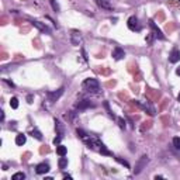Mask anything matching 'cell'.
Here are the masks:
<instances>
[{
	"label": "cell",
	"instance_id": "44dd1931",
	"mask_svg": "<svg viewBox=\"0 0 180 180\" xmlns=\"http://www.w3.org/2000/svg\"><path fill=\"white\" fill-rule=\"evenodd\" d=\"M10 107H12V108H17V107H18V99H17V97H12Z\"/></svg>",
	"mask_w": 180,
	"mask_h": 180
},
{
	"label": "cell",
	"instance_id": "30bf717a",
	"mask_svg": "<svg viewBox=\"0 0 180 180\" xmlns=\"http://www.w3.org/2000/svg\"><path fill=\"white\" fill-rule=\"evenodd\" d=\"M96 4L100 9H104V10H113V6H111L110 0H96Z\"/></svg>",
	"mask_w": 180,
	"mask_h": 180
},
{
	"label": "cell",
	"instance_id": "484cf974",
	"mask_svg": "<svg viewBox=\"0 0 180 180\" xmlns=\"http://www.w3.org/2000/svg\"><path fill=\"white\" fill-rule=\"evenodd\" d=\"M117 121H118V125H120V128H125V121L122 120V118H117Z\"/></svg>",
	"mask_w": 180,
	"mask_h": 180
},
{
	"label": "cell",
	"instance_id": "4fadbf2b",
	"mask_svg": "<svg viewBox=\"0 0 180 180\" xmlns=\"http://www.w3.org/2000/svg\"><path fill=\"white\" fill-rule=\"evenodd\" d=\"M134 104H137L138 107H141L142 110H148L151 116H154V114H155V110H154V107H151V106H149V104H148V103H146V104H141V103H139V102H135V100H134Z\"/></svg>",
	"mask_w": 180,
	"mask_h": 180
},
{
	"label": "cell",
	"instance_id": "3957f363",
	"mask_svg": "<svg viewBox=\"0 0 180 180\" xmlns=\"http://www.w3.org/2000/svg\"><path fill=\"white\" fill-rule=\"evenodd\" d=\"M149 162V158L146 156V155H143V156H141V159L137 162V165H135V169H134V173L135 175H139L142 170H143V167L146 166V163Z\"/></svg>",
	"mask_w": 180,
	"mask_h": 180
},
{
	"label": "cell",
	"instance_id": "277c9868",
	"mask_svg": "<svg viewBox=\"0 0 180 180\" xmlns=\"http://www.w3.org/2000/svg\"><path fill=\"white\" fill-rule=\"evenodd\" d=\"M64 87H61V89L55 90V91H48L47 93V97H48V102H51V103H53V102H56L62 94H64Z\"/></svg>",
	"mask_w": 180,
	"mask_h": 180
},
{
	"label": "cell",
	"instance_id": "4dcf8cb0",
	"mask_svg": "<svg viewBox=\"0 0 180 180\" xmlns=\"http://www.w3.org/2000/svg\"><path fill=\"white\" fill-rule=\"evenodd\" d=\"M0 118H1V121H4V111H1V116H0Z\"/></svg>",
	"mask_w": 180,
	"mask_h": 180
},
{
	"label": "cell",
	"instance_id": "836d02e7",
	"mask_svg": "<svg viewBox=\"0 0 180 180\" xmlns=\"http://www.w3.org/2000/svg\"><path fill=\"white\" fill-rule=\"evenodd\" d=\"M179 1H180V0H179Z\"/></svg>",
	"mask_w": 180,
	"mask_h": 180
},
{
	"label": "cell",
	"instance_id": "7402d4cb",
	"mask_svg": "<svg viewBox=\"0 0 180 180\" xmlns=\"http://www.w3.org/2000/svg\"><path fill=\"white\" fill-rule=\"evenodd\" d=\"M173 146L180 151V137H175L173 138Z\"/></svg>",
	"mask_w": 180,
	"mask_h": 180
},
{
	"label": "cell",
	"instance_id": "7a4b0ae2",
	"mask_svg": "<svg viewBox=\"0 0 180 180\" xmlns=\"http://www.w3.org/2000/svg\"><path fill=\"white\" fill-rule=\"evenodd\" d=\"M82 89L87 93H97L100 90V85H99V80L97 79H93V77H89L83 82L82 85Z\"/></svg>",
	"mask_w": 180,
	"mask_h": 180
},
{
	"label": "cell",
	"instance_id": "8fae6325",
	"mask_svg": "<svg viewBox=\"0 0 180 180\" xmlns=\"http://www.w3.org/2000/svg\"><path fill=\"white\" fill-rule=\"evenodd\" d=\"M113 58L116 59V61H120V59H122L124 56H125V52H124V49L122 48H120V47H117V48H114V51H113Z\"/></svg>",
	"mask_w": 180,
	"mask_h": 180
},
{
	"label": "cell",
	"instance_id": "5b68a950",
	"mask_svg": "<svg viewBox=\"0 0 180 180\" xmlns=\"http://www.w3.org/2000/svg\"><path fill=\"white\" fill-rule=\"evenodd\" d=\"M127 24H128V28L131 31H141V26H139V23H138V18L134 17V16L128 18Z\"/></svg>",
	"mask_w": 180,
	"mask_h": 180
},
{
	"label": "cell",
	"instance_id": "e0dca14e",
	"mask_svg": "<svg viewBox=\"0 0 180 180\" xmlns=\"http://www.w3.org/2000/svg\"><path fill=\"white\" fill-rule=\"evenodd\" d=\"M80 42H82V38H80V35L77 34L76 31H73V32H72V44H73V45H79Z\"/></svg>",
	"mask_w": 180,
	"mask_h": 180
},
{
	"label": "cell",
	"instance_id": "d6986e66",
	"mask_svg": "<svg viewBox=\"0 0 180 180\" xmlns=\"http://www.w3.org/2000/svg\"><path fill=\"white\" fill-rule=\"evenodd\" d=\"M58 166H59V169H65V167L68 166V158L61 156V159H59V162H58Z\"/></svg>",
	"mask_w": 180,
	"mask_h": 180
},
{
	"label": "cell",
	"instance_id": "ba28073f",
	"mask_svg": "<svg viewBox=\"0 0 180 180\" xmlns=\"http://www.w3.org/2000/svg\"><path fill=\"white\" fill-rule=\"evenodd\" d=\"M31 23H32V26L34 27H37L39 31L47 32V34H51V30H49V27L47 26V24H42V23H39V21H37V20H32Z\"/></svg>",
	"mask_w": 180,
	"mask_h": 180
},
{
	"label": "cell",
	"instance_id": "cb8c5ba5",
	"mask_svg": "<svg viewBox=\"0 0 180 180\" xmlns=\"http://www.w3.org/2000/svg\"><path fill=\"white\" fill-rule=\"evenodd\" d=\"M154 32H152V34H149V35H148V37H146V42H148V44H149V45H152V44H154Z\"/></svg>",
	"mask_w": 180,
	"mask_h": 180
},
{
	"label": "cell",
	"instance_id": "83f0119b",
	"mask_svg": "<svg viewBox=\"0 0 180 180\" xmlns=\"http://www.w3.org/2000/svg\"><path fill=\"white\" fill-rule=\"evenodd\" d=\"M61 139H62V137H59V135H58V137L53 139V143H55V145H59V143H61Z\"/></svg>",
	"mask_w": 180,
	"mask_h": 180
},
{
	"label": "cell",
	"instance_id": "1f68e13d",
	"mask_svg": "<svg viewBox=\"0 0 180 180\" xmlns=\"http://www.w3.org/2000/svg\"><path fill=\"white\" fill-rule=\"evenodd\" d=\"M176 75H179V76H180V66L176 69Z\"/></svg>",
	"mask_w": 180,
	"mask_h": 180
},
{
	"label": "cell",
	"instance_id": "9a60e30c",
	"mask_svg": "<svg viewBox=\"0 0 180 180\" xmlns=\"http://www.w3.org/2000/svg\"><path fill=\"white\" fill-rule=\"evenodd\" d=\"M26 141H27V137L24 134H18V135L16 137V143H17L18 146H23V145L26 143Z\"/></svg>",
	"mask_w": 180,
	"mask_h": 180
},
{
	"label": "cell",
	"instance_id": "2e32d148",
	"mask_svg": "<svg viewBox=\"0 0 180 180\" xmlns=\"http://www.w3.org/2000/svg\"><path fill=\"white\" fill-rule=\"evenodd\" d=\"M66 152H68V148L65 145H56V154L59 156H65Z\"/></svg>",
	"mask_w": 180,
	"mask_h": 180
},
{
	"label": "cell",
	"instance_id": "9c48e42d",
	"mask_svg": "<svg viewBox=\"0 0 180 180\" xmlns=\"http://www.w3.org/2000/svg\"><path fill=\"white\" fill-rule=\"evenodd\" d=\"M35 172H37V175H45V173L49 172V165L48 163H39L35 166Z\"/></svg>",
	"mask_w": 180,
	"mask_h": 180
},
{
	"label": "cell",
	"instance_id": "f1b7e54d",
	"mask_svg": "<svg viewBox=\"0 0 180 180\" xmlns=\"http://www.w3.org/2000/svg\"><path fill=\"white\" fill-rule=\"evenodd\" d=\"M27 100H28V103H32V96H28Z\"/></svg>",
	"mask_w": 180,
	"mask_h": 180
},
{
	"label": "cell",
	"instance_id": "5bb4252c",
	"mask_svg": "<svg viewBox=\"0 0 180 180\" xmlns=\"http://www.w3.org/2000/svg\"><path fill=\"white\" fill-rule=\"evenodd\" d=\"M55 128H56V131H58V135L64 138V135H65V128H64V125L61 124V121L55 120Z\"/></svg>",
	"mask_w": 180,
	"mask_h": 180
},
{
	"label": "cell",
	"instance_id": "ffe728a7",
	"mask_svg": "<svg viewBox=\"0 0 180 180\" xmlns=\"http://www.w3.org/2000/svg\"><path fill=\"white\" fill-rule=\"evenodd\" d=\"M31 135H32L35 139H38V141H41V139H42V134L39 132L38 129H32V131H31Z\"/></svg>",
	"mask_w": 180,
	"mask_h": 180
},
{
	"label": "cell",
	"instance_id": "d4e9b609",
	"mask_svg": "<svg viewBox=\"0 0 180 180\" xmlns=\"http://www.w3.org/2000/svg\"><path fill=\"white\" fill-rule=\"evenodd\" d=\"M114 159H116L117 162H120V163H121V165H124V166H125V167H129L128 162H125V160H124V159H121V158H114Z\"/></svg>",
	"mask_w": 180,
	"mask_h": 180
},
{
	"label": "cell",
	"instance_id": "6da1fadb",
	"mask_svg": "<svg viewBox=\"0 0 180 180\" xmlns=\"http://www.w3.org/2000/svg\"><path fill=\"white\" fill-rule=\"evenodd\" d=\"M82 139H83V142H85L89 148H91V149H94V151H97V152H100V154H103V155H111V152L106 148V145H104L97 137L86 134Z\"/></svg>",
	"mask_w": 180,
	"mask_h": 180
},
{
	"label": "cell",
	"instance_id": "8992f818",
	"mask_svg": "<svg viewBox=\"0 0 180 180\" xmlns=\"http://www.w3.org/2000/svg\"><path fill=\"white\" fill-rule=\"evenodd\" d=\"M149 27L152 28V31H154V35H155V38H158V39H165V35L162 34V31H160V28L156 26L154 23V20H149Z\"/></svg>",
	"mask_w": 180,
	"mask_h": 180
},
{
	"label": "cell",
	"instance_id": "f546056e",
	"mask_svg": "<svg viewBox=\"0 0 180 180\" xmlns=\"http://www.w3.org/2000/svg\"><path fill=\"white\" fill-rule=\"evenodd\" d=\"M64 179H68V180H70V179H72V176H69V175H64Z\"/></svg>",
	"mask_w": 180,
	"mask_h": 180
},
{
	"label": "cell",
	"instance_id": "ac0fdd59",
	"mask_svg": "<svg viewBox=\"0 0 180 180\" xmlns=\"http://www.w3.org/2000/svg\"><path fill=\"white\" fill-rule=\"evenodd\" d=\"M24 179H26V173H23V172H17L12 176V180H24Z\"/></svg>",
	"mask_w": 180,
	"mask_h": 180
},
{
	"label": "cell",
	"instance_id": "52a82bcc",
	"mask_svg": "<svg viewBox=\"0 0 180 180\" xmlns=\"http://www.w3.org/2000/svg\"><path fill=\"white\" fill-rule=\"evenodd\" d=\"M179 61H180V49L173 48L172 52H170V55H169V62L176 64V62H179Z\"/></svg>",
	"mask_w": 180,
	"mask_h": 180
},
{
	"label": "cell",
	"instance_id": "7c38bea8",
	"mask_svg": "<svg viewBox=\"0 0 180 180\" xmlns=\"http://www.w3.org/2000/svg\"><path fill=\"white\" fill-rule=\"evenodd\" d=\"M89 107H93V104L90 103L89 100H80V102L76 104L77 110H85V108H89Z\"/></svg>",
	"mask_w": 180,
	"mask_h": 180
},
{
	"label": "cell",
	"instance_id": "4316f807",
	"mask_svg": "<svg viewBox=\"0 0 180 180\" xmlns=\"http://www.w3.org/2000/svg\"><path fill=\"white\" fill-rule=\"evenodd\" d=\"M104 107L107 108V111H108V114H110V116H111V117H114V114H113V111L110 110V106H108V103H107V102H104Z\"/></svg>",
	"mask_w": 180,
	"mask_h": 180
},
{
	"label": "cell",
	"instance_id": "603a6c76",
	"mask_svg": "<svg viewBox=\"0 0 180 180\" xmlns=\"http://www.w3.org/2000/svg\"><path fill=\"white\" fill-rule=\"evenodd\" d=\"M49 1H51V4H52V9L55 12H59V4L56 3V0H49Z\"/></svg>",
	"mask_w": 180,
	"mask_h": 180
},
{
	"label": "cell",
	"instance_id": "d6a6232c",
	"mask_svg": "<svg viewBox=\"0 0 180 180\" xmlns=\"http://www.w3.org/2000/svg\"><path fill=\"white\" fill-rule=\"evenodd\" d=\"M177 102H180V93H179V96H177Z\"/></svg>",
	"mask_w": 180,
	"mask_h": 180
}]
</instances>
